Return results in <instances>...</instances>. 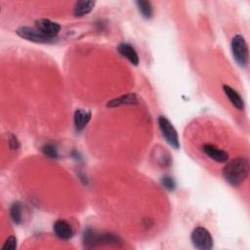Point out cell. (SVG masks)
<instances>
[{
  "mask_svg": "<svg viewBox=\"0 0 250 250\" xmlns=\"http://www.w3.org/2000/svg\"><path fill=\"white\" fill-rule=\"evenodd\" d=\"M137 7L139 12L141 13V15L145 18V19H150L153 15V8L151 6V3L149 1H146V0H139L136 2Z\"/></svg>",
  "mask_w": 250,
  "mask_h": 250,
  "instance_id": "5bb4252c",
  "label": "cell"
},
{
  "mask_svg": "<svg viewBox=\"0 0 250 250\" xmlns=\"http://www.w3.org/2000/svg\"><path fill=\"white\" fill-rule=\"evenodd\" d=\"M117 51L122 57L126 58L132 64L138 65L139 56L132 45H130L128 43H120L117 46Z\"/></svg>",
  "mask_w": 250,
  "mask_h": 250,
  "instance_id": "30bf717a",
  "label": "cell"
},
{
  "mask_svg": "<svg viewBox=\"0 0 250 250\" xmlns=\"http://www.w3.org/2000/svg\"><path fill=\"white\" fill-rule=\"evenodd\" d=\"M42 152H43L46 156H48V157H50V158H56V157H58V155H59L57 147H56L54 145H52V144H46V145H44V146H42Z\"/></svg>",
  "mask_w": 250,
  "mask_h": 250,
  "instance_id": "2e32d148",
  "label": "cell"
},
{
  "mask_svg": "<svg viewBox=\"0 0 250 250\" xmlns=\"http://www.w3.org/2000/svg\"><path fill=\"white\" fill-rule=\"evenodd\" d=\"M54 232L57 237L62 240H67L73 235V230L70 225L64 220H58L55 222L53 227Z\"/></svg>",
  "mask_w": 250,
  "mask_h": 250,
  "instance_id": "ba28073f",
  "label": "cell"
},
{
  "mask_svg": "<svg viewBox=\"0 0 250 250\" xmlns=\"http://www.w3.org/2000/svg\"><path fill=\"white\" fill-rule=\"evenodd\" d=\"M8 143H9V146L11 149H18L20 147V143H19L17 137L12 134L9 136Z\"/></svg>",
  "mask_w": 250,
  "mask_h": 250,
  "instance_id": "d6986e66",
  "label": "cell"
},
{
  "mask_svg": "<svg viewBox=\"0 0 250 250\" xmlns=\"http://www.w3.org/2000/svg\"><path fill=\"white\" fill-rule=\"evenodd\" d=\"M202 150L208 157H210L211 159H213L216 162L225 163L229 159V153L226 150L218 148L217 146H215L211 144H205L202 146Z\"/></svg>",
  "mask_w": 250,
  "mask_h": 250,
  "instance_id": "52a82bcc",
  "label": "cell"
},
{
  "mask_svg": "<svg viewBox=\"0 0 250 250\" xmlns=\"http://www.w3.org/2000/svg\"><path fill=\"white\" fill-rule=\"evenodd\" d=\"M162 185H163L164 188H167L168 190H173V189L175 188V187H176L174 180H173L171 177H169V176H165V177L162 179Z\"/></svg>",
  "mask_w": 250,
  "mask_h": 250,
  "instance_id": "ac0fdd59",
  "label": "cell"
},
{
  "mask_svg": "<svg viewBox=\"0 0 250 250\" xmlns=\"http://www.w3.org/2000/svg\"><path fill=\"white\" fill-rule=\"evenodd\" d=\"M139 103V98L134 93H128L121 95L115 99H112L107 102V107H117L124 104H136Z\"/></svg>",
  "mask_w": 250,
  "mask_h": 250,
  "instance_id": "9c48e42d",
  "label": "cell"
},
{
  "mask_svg": "<svg viewBox=\"0 0 250 250\" xmlns=\"http://www.w3.org/2000/svg\"><path fill=\"white\" fill-rule=\"evenodd\" d=\"M223 91L225 95L228 97L230 104L237 109L241 110L244 108V102L241 96L238 94L237 91H235L233 88H231L229 85H223Z\"/></svg>",
  "mask_w": 250,
  "mask_h": 250,
  "instance_id": "8fae6325",
  "label": "cell"
},
{
  "mask_svg": "<svg viewBox=\"0 0 250 250\" xmlns=\"http://www.w3.org/2000/svg\"><path fill=\"white\" fill-rule=\"evenodd\" d=\"M17 248V237L14 235L9 236L6 241L4 242V245L2 246V250H15Z\"/></svg>",
  "mask_w": 250,
  "mask_h": 250,
  "instance_id": "e0dca14e",
  "label": "cell"
},
{
  "mask_svg": "<svg viewBox=\"0 0 250 250\" xmlns=\"http://www.w3.org/2000/svg\"><path fill=\"white\" fill-rule=\"evenodd\" d=\"M160 132L165 141L175 149L180 148V141L178 133L173 124L163 115H160L157 119Z\"/></svg>",
  "mask_w": 250,
  "mask_h": 250,
  "instance_id": "277c9868",
  "label": "cell"
},
{
  "mask_svg": "<svg viewBox=\"0 0 250 250\" xmlns=\"http://www.w3.org/2000/svg\"><path fill=\"white\" fill-rule=\"evenodd\" d=\"M190 240L192 245L199 250H211L214 245L211 233L203 227H197L192 230Z\"/></svg>",
  "mask_w": 250,
  "mask_h": 250,
  "instance_id": "3957f363",
  "label": "cell"
},
{
  "mask_svg": "<svg viewBox=\"0 0 250 250\" xmlns=\"http://www.w3.org/2000/svg\"><path fill=\"white\" fill-rule=\"evenodd\" d=\"M91 112L89 110L83 109V108H78L75 110L74 112V126L77 132L82 131L86 125L88 124V122L91 119Z\"/></svg>",
  "mask_w": 250,
  "mask_h": 250,
  "instance_id": "7c38bea8",
  "label": "cell"
},
{
  "mask_svg": "<svg viewBox=\"0 0 250 250\" xmlns=\"http://www.w3.org/2000/svg\"><path fill=\"white\" fill-rule=\"evenodd\" d=\"M10 215H11V218H12V221L19 225L21 224V206L19 202H15L11 209H10Z\"/></svg>",
  "mask_w": 250,
  "mask_h": 250,
  "instance_id": "9a60e30c",
  "label": "cell"
},
{
  "mask_svg": "<svg viewBox=\"0 0 250 250\" xmlns=\"http://www.w3.org/2000/svg\"><path fill=\"white\" fill-rule=\"evenodd\" d=\"M249 161L245 157H236L228 162L223 169V177L230 186H241L249 175Z\"/></svg>",
  "mask_w": 250,
  "mask_h": 250,
  "instance_id": "6da1fadb",
  "label": "cell"
},
{
  "mask_svg": "<svg viewBox=\"0 0 250 250\" xmlns=\"http://www.w3.org/2000/svg\"><path fill=\"white\" fill-rule=\"evenodd\" d=\"M16 33L20 37L35 43H53L56 40L47 37L42 32H40L35 26H21L16 30Z\"/></svg>",
  "mask_w": 250,
  "mask_h": 250,
  "instance_id": "5b68a950",
  "label": "cell"
},
{
  "mask_svg": "<svg viewBox=\"0 0 250 250\" xmlns=\"http://www.w3.org/2000/svg\"><path fill=\"white\" fill-rule=\"evenodd\" d=\"M230 47L233 59L236 62V63L242 67H245L248 64L249 52L244 37L240 34L234 35L231 40Z\"/></svg>",
  "mask_w": 250,
  "mask_h": 250,
  "instance_id": "7a4b0ae2",
  "label": "cell"
},
{
  "mask_svg": "<svg viewBox=\"0 0 250 250\" xmlns=\"http://www.w3.org/2000/svg\"><path fill=\"white\" fill-rule=\"evenodd\" d=\"M35 27L49 38L56 39L61 31V25L48 19H39L35 21Z\"/></svg>",
  "mask_w": 250,
  "mask_h": 250,
  "instance_id": "8992f818",
  "label": "cell"
},
{
  "mask_svg": "<svg viewBox=\"0 0 250 250\" xmlns=\"http://www.w3.org/2000/svg\"><path fill=\"white\" fill-rule=\"evenodd\" d=\"M96 2L92 0H82L75 3L73 7V15L75 17H83L89 14L95 7Z\"/></svg>",
  "mask_w": 250,
  "mask_h": 250,
  "instance_id": "4fadbf2b",
  "label": "cell"
}]
</instances>
